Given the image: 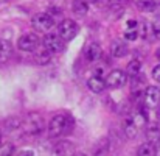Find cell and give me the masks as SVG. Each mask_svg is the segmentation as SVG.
Listing matches in <instances>:
<instances>
[{
  "label": "cell",
  "instance_id": "obj_10",
  "mask_svg": "<svg viewBox=\"0 0 160 156\" xmlns=\"http://www.w3.org/2000/svg\"><path fill=\"white\" fill-rule=\"evenodd\" d=\"M101 55H103V49H101V46L98 42H90L87 46V49H86V59L87 61L95 62V61H98L101 58Z\"/></svg>",
  "mask_w": 160,
  "mask_h": 156
},
{
  "label": "cell",
  "instance_id": "obj_6",
  "mask_svg": "<svg viewBox=\"0 0 160 156\" xmlns=\"http://www.w3.org/2000/svg\"><path fill=\"white\" fill-rule=\"evenodd\" d=\"M39 44H41V41L34 33H25L17 41V47L22 52H34L39 47Z\"/></svg>",
  "mask_w": 160,
  "mask_h": 156
},
{
  "label": "cell",
  "instance_id": "obj_27",
  "mask_svg": "<svg viewBox=\"0 0 160 156\" xmlns=\"http://www.w3.org/2000/svg\"><path fill=\"white\" fill-rule=\"evenodd\" d=\"M156 117H157V120L160 122V106L157 108V111H156Z\"/></svg>",
  "mask_w": 160,
  "mask_h": 156
},
{
  "label": "cell",
  "instance_id": "obj_2",
  "mask_svg": "<svg viewBox=\"0 0 160 156\" xmlns=\"http://www.w3.org/2000/svg\"><path fill=\"white\" fill-rule=\"evenodd\" d=\"M22 128L28 136H39L42 134L45 125H44V119L41 117V114L38 112H30L27 114V117L22 120Z\"/></svg>",
  "mask_w": 160,
  "mask_h": 156
},
{
  "label": "cell",
  "instance_id": "obj_11",
  "mask_svg": "<svg viewBox=\"0 0 160 156\" xmlns=\"http://www.w3.org/2000/svg\"><path fill=\"white\" fill-rule=\"evenodd\" d=\"M128 53V44L121 39H115L110 44V55L115 58H123Z\"/></svg>",
  "mask_w": 160,
  "mask_h": 156
},
{
  "label": "cell",
  "instance_id": "obj_13",
  "mask_svg": "<svg viewBox=\"0 0 160 156\" xmlns=\"http://www.w3.org/2000/svg\"><path fill=\"white\" fill-rule=\"evenodd\" d=\"M123 128H124V134L128 136V137H131V139H134L135 136H137V133H138V125L135 123V120L132 119V116L129 114L128 117H126V120H124V123H123Z\"/></svg>",
  "mask_w": 160,
  "mask_h": 156
},
{
  "label": "cell",
  "instance_id": "obj_29",
  "mask_svg": "<svg viewBox=\"0 0 160 156\" xmlns=\"http://www.w3.org/2000/svg\"><path fill=\"white\" fill-rule=\"evenodd\" d=\"M156 58L160 61V49H157V50H156Z\"/></svg>",
  "mask_w": 160,
  "mask_h": 156
},
{
  "label": "cell",
  "instance_id": "obj_7",
  "mask_svg": "<svg viewBox=\"0 0 160 156\" xmlns=\"http://www.w3.org/2000/svg\"><path fill=\"white\" fill-rule=\"evenodd\" d=\"M64 44H65V41L58 33H47L45 38H44V41H42V46L47 47L53 55L62 52L64 50Z\"/></svg>",
  "mask_w": 160,
  "mask_h": 156
},
{
  "label": "cell",
  "instance_id": "obj_21",
  "mask_svg": "<svg viewBox=\"0 0 160 156\" xmlns=\"http://www.w3.org/2000/svg\"><path fill=\"white\" fill-rule=\"evenodd\" d=\"M157 153V150H156V145L152 144V142H145V144H142L140 147H138V155L142 156H152Z\"/></svg>",
  "mask_w": 160,
  "mask_h": 156
},
{
  "label": "cell",
  "instance_id": "obj_25",
  "mask_svg": "<svg viewBox=\"0 0 160 156\" xmlns=\"http://www.w3.org/2000/svg\"><path fill=\"white\" fill-rule=\"evenodd\" d=\"M152 33H154V39L160 41V16H157V19L152 22Z\"/></svg>",
  "mask_w": 160,
  "mask_h": 156
},
{
  "label": "cell",
  "instance_id": "obj_9",
  "mask_svg": "<svg viewBox=\"0 0 160 156\" xmlns=\"http://www.w3.org/2000/svg\"><path fill=\"white\" fill-rule=\"evenodd\" d=\"M87 86H89V89H90L93 94H101V92H104V89L107 88L106 78H103V77H100V75H93V77L89 78Z\"/></svg>",
  "mask_w": 160,
  "mask_h": 156
},
{
  "label": "cell",
  "instance_id": "obj_22",
  "mask_svg": "<svg viewBox=\"0 0 160 156\" xmlns=\"http://www.w3.org/2000/svg\"><path fill=\"white\" fill-rule=\"evenodd\" d=\"M5 126H6V130H8L9 133L17 131V130L22 128V120H20L19 117H9V119L5 122Z\"/></svg>",
  "mask_w": 160,
  "mask_h": 156
},
{
  "label": "cell",
  "instance_id": "obj_17",
  "mask_svg": "<svg viewBox=\"0 0 160 156\" xmlns=\"http://www.w3.org/2000/svg\"><path fill=\"white\" fill-rule=\"evenodd\" d=\"M137 9L143 11V13H154L159 6V3L156 0H137L135 2Z\"/></svg>",
  "mask_w": 160,
  "mask_h": 156
},
{
  "label": "cell",
  "instance_id": "obj_20",
  "mask_svg": "<svg viewBox=\"0 0 160 156\" xmlns=\"http://www.w3.org/2000/svg\"><path fill=\"white\" fill-rule=\"evenodd\" d=\"M126 73H128V77H131V78H135V77L142 75V62L137 61V59L131 61V62L128 64V67H126Z\"/></svg>",
  "mask_w": 160,
  "mask_h": 156
},
{
  "label": "cell",
  "instance_id": "obj_8",
  "mask_svg": "<svg viewBox=\"0 0 160 156\" xmlns=\"http://www.w3.org/2000/svg\"><path fill=\"white\" fill-rule=\"evenodd\" d=\"M143 100L148 108H156L160 103V88L157 86H148L143 92Z\"/></svg>",
  "mask_w": 160,
  "mask_h": 156
},
{
  "label": "cell",
  "instance_id": "obj_19",
  "mask_svg": "<svg viewBox=\"0 0 160 156\" xmlns=\"http://www.w3.org/2000/svg\"><path fill=\"white\" fill-rule=\"evenodd\" d=\"M53 152L56 155H72L75 152V147L73 144H70L68 141H62V142H58L54 145Z\"/></svg>",
  "mask_w": 160,
  "mask_h": 156
},
{
  "label": "cell",
  "instance_id": "obj_5",
  "mask_svg": "<svg viewBox=\"0 0 160 156\" xmlns=\"http://www.w3.org/2000/svg\"><path fill=\"white\" fill-rule=\"evenodd\" d=\"M128 78L129 77H128L126 72L115 69V70H112V72L107 73L106 84H107V88H110V89H120V88H123L128 83Z\"/></svg>",
  "mask_w": 160,
  "mask_h": 156
},
{
  "label": "cell",
  "instance_id": "obj_4",
  "mask_svg": "<svg viewBox=\"0 0 160 156\" xmlns=\"http://www.w3.org/2000/svg\"><path fill=\"white\" fill-rule=\"evenodd\" d=\"M78 33H79V27H78V24H76L75 20L65 19V20H62V22L58 25V35H59L65 42L72 41Z\"/></svg>",
  "mask_w": 160,
  "mask_h": 156
},
{
  "label": "cell",
  "instance_id": "obj_23",
  "mask_svg": "<svg viewBox=\"0 0 160 156\" xmlns=\"http://www.w3.org/2000/svg\"><path fill=\"white\" fill-rule=\"evenodd\" d=\"M138 25H129V28L124 31V39L126 41H135L138 38Z\"/></svg>",
  "mask_w": 160,
  "mask_h": 156
},
{
  "label": "cell",
  "instance_id": "obj_24",
  "mask_svg": "<svg viewBox=\"0 0 160 156\" xmlns=\"http://www.w3.org/2000/svg\"><path fill=\"white\" fill-rule=\"evenodd\" d=\"M124 3H126V0H107V8H110V9H123V6H124Z\"/></svg>",
  "mask_w": 160,
  "mask_h": 156
},
{
  "label": "cell",
  "instance_id": "obj_16",
  "mask_svg": "<svg viewBox=\"0 0 160 156\" xmlns=\"http://www.w3.org/2000/svg\"><path fill=\"white\" fill-rule=\"evenodd\" d=\"M89 3H90V2H87V0H75L72 9H73V13H75L76 16L84 17V16L89 13V6H90Z\"/></svg>",
  "mask_w": 160,
  "mask_h": 156
},
{
  "label": "cell",
  "instance_id": "obj_14",
  "mask_svg": "<svg viewBox=\"0 0 160 156\" xmlns=\"http://www.w3.org/2000/svg\"><path fill=\"white\" fill-rule=\"evenodd\" d=\"M145 134H146V139H148L149 142H152L154 145L160 142V126H159V125L151 123V125L146 128Z\"/></svg>",
  "mask_w": 160,
  "mask_h": 156
},
{
  "label": "cell",
  "instance_id": "obj_18",
  "mask_svg": "<svg viewBox=\"0 0 160 156\" xmlns=\"http://www.w3.org/2000/svg\"><path fill=\"white\" fill-rule=\"evenodd\" d=\"M12 53V46L6 39H0V62H6L11 58Z\"/></svg>",
  "mask_w": 160,
  "mask_h": 156
},
{
  "label": "cell",
  "instance_id": "obj_12",
  "mask_svg": "<svg viewBox=\"0 0 160 156\" xmlns=\"http://www.w3.org/2000/svg\"><path fill=\"white\" fill-rule=\"evenodd\" d=\"M138 36L145 41H156L154 39V33H152V24L146 22V20H142L138 24Z\"/></svg>",
  "mask_w": 160,
  "mask_h": 156
},
{
  "label": "cell",
  "instance_id": "obj_28",
  "mask_svg": "<svg viewBox=\"0 0 160 156\" xmlns=\"http://www.w3.org/2000/svg\"><path fill=\"white\" fill-rule=\"evenodd\" d=\"M3 145V131L0 130V147Z\"/></svg>",
  "mask_w": 160,
  "mask_h": 156
},
{
  "label": "cell",
  "instance_id": "obj_30",
  "mask_svg": "<svg viewBox=\"0 0 160 156\" xmlns=\"http://www.w3.org/2000/svg\"><path fill=\"white\" fill-rule=\"evenodd\" d=\"M19 155H33V152H20Z\"/></svg>",
  "mask_w": 160,
  "mask_h": 156
},
{
  "label": "cell",
  "instance_id": "obj_3",
  "mask_svg": "<svg viewBox=\"0 0 160 156\" xmlns=\"http://www.w3.org/2000/svg\"><path fill=\"white\" fill-rule=\"evenodd\" d=\"M33 27L38 30V31H42V33H48L54 25H56V19H54L53 14L50 13H39L33 17L31 20Z\"/></svg>",
  "mask_w": 160,
  "mask_h": 156
},
{
  "label": "cell",
  "instance_id": "obj_26",
  "mask_svg": "<svg viewBox=\"0 0 160 156\" xmlns=\"http://www.w3.org/2000/svg\"><path fill=\"white\" fill-rule=\"evenodd\" d=\"M152 78H154L157 83H160V64L152 69Z\"/></svg>",
  "mask_w": 160,
  "mask_h": 156
},
{
  "label": "cell",
  "instance_id": "obj_1",
  "mask_svg": "<svg viewBox=\"0 0 160 156\" xmlns=\"http://www.w3.org/2000/svg\"><path fill=\"white\" fill-rule=\"evenodd\" d=\"M72 128H73V119L68 114H56L48 123V134L50 137H59L70 133Z\"/></svg>",
  "mask_w": 160,
  "mask_h": 156
},
{
  "label": "cell",
  "instance_id": "obj_15",
  "mask_svg": "<svg viewBox=\"0 0 160 156\" xmlns=\"http://www.w3.org/2000/svg\"><path fill=\"white\" fill-rule=\"evenodd\" d=\"M52 56H53V53L50 52L47 47H38L36 50H34V58H36V61L39 62V64H47L50 59H52Z\"/></svg>",
  "mask_w": 160,
  "mask_h": 156
}]
</instances>
